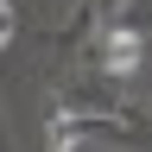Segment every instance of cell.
Masks as SVG:
<instances>
[{
    "label": "cell",
    "instance_id": "6da1fadb",
    "mask_svg": "<svg viewBox=\"0 0 152 152\" xmlns=\"http://www.w3.org/2000/svg\"><path fill=\"white\" fill-rule=\"evenodd\" d=\"M140 51H146V45H140V32H133V26H108L95 57H102L108 76H133V70H140Z\"/></svg>",
    "mask_w": 152,
    "mask_h": 152
},
{
    "label": "cell",
    "instance_id": "7a4b0ae2",
    "mask_svg": "<svg viewBox=\"0 0 152 152\" xmlns=\"http://www.w3.org/2000/svg\"><path fill=\"white\" fill-rule=\"evenodd\" d=\"M76 140H83V121L70 108H57L51 114V152H76Z\"/></svg>",
    "mask_w": 152,
    "mask_h": 152
},
{
    "label": "cell",
    "instance_id": "3957f363",
    "mask_svg": "<svg viewBox=\"0 0 152 152\" xmlns=\"http://www.w3.org/2000/svg\"><path fill=\"white\" fill-rule=\"evenodd\" d=\"M13 45V0H0V51Z\"/></svg>",
    "mask_w": 152,
    "mask_h": 152
}]
</instances>
